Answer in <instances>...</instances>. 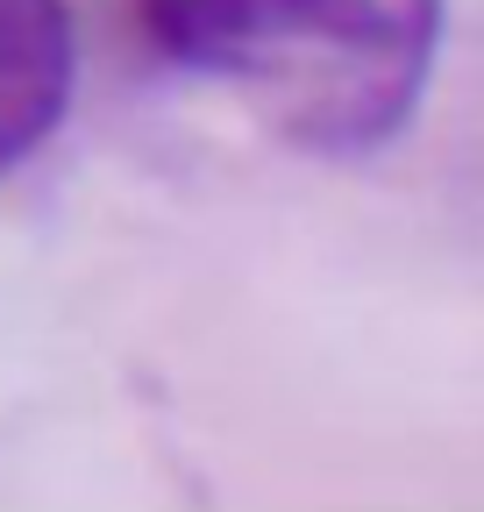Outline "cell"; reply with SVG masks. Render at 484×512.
I'll list each match as a JSON object with an SVG mask.
<instances>
[{"label":"cell","mask_w":484,"mask_h":512,"mask_svg":"<svg viewBox=\"0 0 484 512\" xmlns=\"http://www.w3.org/2000/svg\"><path fill=\"white\" fill-rule=\"evenodd\" d=\"M157 64L250 107L307 157H371L435 86L449 0H129Z\"/></svg>","instance_id":"6da1fadb"},{"label":"cell","mask_w":484,"mask_h":512,"mask_svg":"<svg viewBox=\"0 0 484 512\" xmlns=\"http://www.w3.org/2000/svg\"><path fill=\"white\" fill-rule=\"evenodd\" d=\"M79 15L72 0H0V178L22 171L72 114Z\"/></svg>","instance_id":"7a4b0ae2"}]
</instances>
